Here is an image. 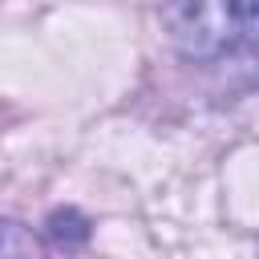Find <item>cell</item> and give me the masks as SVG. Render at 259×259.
I'll return each instance as SVG.
<instances>
[{
  "label": "cell",
  "mask_w": 259,
  "mask_h": 259,
  "mask_svg": "<svg viewBox=\"0 0 259 259\" xmlns=\"http://www.w3.org/2000/svg\"><path fill=\"white\" fill-rule=\"evenodd\" d=\"M162 20L186 65L219 73L235 89L259 85V4H178Z\"/></svg>",
  "instance_id": "cell-1"
},
{
  "label": "cell",
  "mask_w": 259,
  "mask_h": 259,
  "mask_svg": "<svg viewBox=\"0 0 259 259\" xmlns=\"http://www.w3.org/2000/svg\"><path fill=\"white\" fill-rule=\"evenodd\" d=\"M0 259H49V247L28 223L0 214Z\"/></svg>",
  "instance_id": "cell-2"
}]
</instances>
